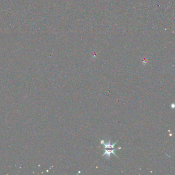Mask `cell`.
<instances>
[{"instance_id":"1","label":"cell","mask_w":175,"mask_h":175,"mask_svg":"<svg viewBox=\"0 0 175 175\" xmlns=\"http://www.w3.org/2000/svg\"><path fill=\"white\" fill-rule=\"evenodd\" d=\"M102 143H103L104 144V150H105V153H104V155L103 156L107 155L109 156H110V154L111 153H113L115 155H116V153H115V152H114V151H115L114 150H116L114 146H115V145L116 144V143H115L113 145H111L110 143H109L107 144H106L103 143V142H102Z\"/></svg>"}]
</instances>
